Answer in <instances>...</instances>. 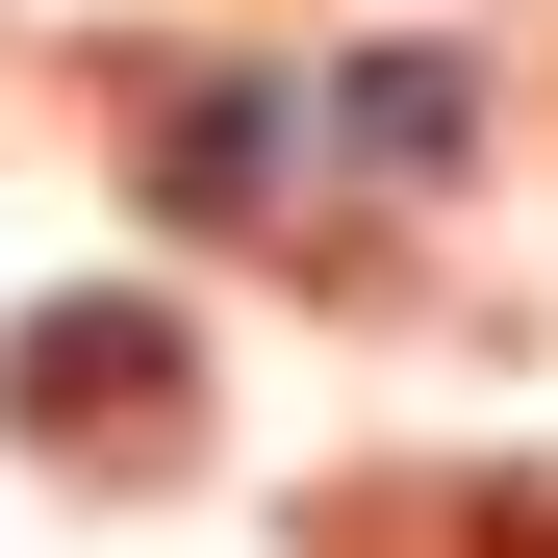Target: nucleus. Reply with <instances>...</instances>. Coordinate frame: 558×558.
Returning a JSON list of instances; mask_svg holds the SVG:
<instances>
[]
</instances>
